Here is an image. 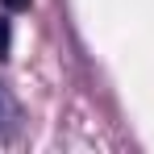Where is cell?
<instances>
[{"label": "cell", "mask_w": 154, "mask_h": 154, "mask_svg": "<svg viewBox=\"0 0 154 154\" xmlns=\"http://www.w3.org/2000/svg\"><path fill=\"white\" fill-rule=\"evenodd\" d=\"M17 117H21V112H17V100H13V92L0 83V137H8V133L17 129Z\"/></svg>", "instance_id": "obj_1"}, {"label": "cell", "mask_w": 154, "mask_h": 154, "mask_svg": "<svg viewBox=\"0 0 154 154\" xmlns=\"http://www.w3.org/2000/svg\"><path fill=\"white\" fill-rule=\"evenodd\" d=\"M8 42H13V29H8V21L0 17V58L8 54Z\"/></svg>", "instance_id": "obj_2"}, {"label": "cell", "mask_w": 154, "mask_h": 154, "mask_svg": "<svg viewBox=\"0 0 154 154\" xmlns=\"http://www.w3.org/2000/svg\"><path fill=\"white\" fill-rule=\"evenodd\" d=\"M4 8H13V13H21V8H29V0H4Z\"/></svg>", "instance_id": "obj_3"}]
</instances>
